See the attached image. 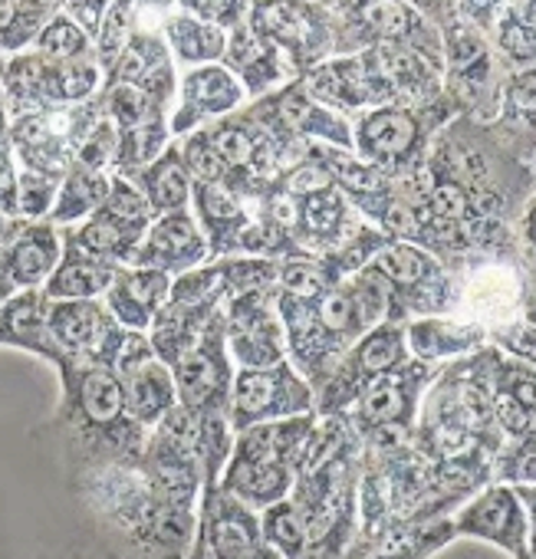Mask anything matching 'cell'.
Segmentation results:
<instances>
[{"mask_svg":"<svg viewBox=\"0 0 536 559\" xmlns=\"http://www.w3.org/2000/svg\"><path fill=\"white\" fill-rule=\"evenodd\" d=\"M234 369H274L287 362V336L277 317V287L247 290L221 307Z\"/></svg>","mask_w":536,"mask_h":559,"instance_id":"7","label":"cell"},{"mask_svg":"<svg viewBox=\"0 0 536 559\" xmlns=\"http://www.w3.org/2000/svg\"><path fill=\"white\" fill-rule=\"evenodd\" d=\"M260 543L281 552L284 559H303L310 546V526L303 510L287 497L274 507L260 510Z\"/></svg>","mask_w":536,"mask_h":559,"instance_id":"28","label":"cell"},{"mask_svg":"<svg viewBox=\"0 0 536 559\" xmlns=\"http://www.w3.org/2000/svg\"><path fill=\"white\" fill-rule=\"evenodd\" d=\"M317 415L313 385L287 362L274 369H237L230 389V431L240 435L253 425Z\"/></svg>","mask_w":536,"mask_h":559,"instance_id":"5","label":"cell"},{"mask_svg":"<svg viewBox=\"0 0 536 559\" xmlns=\"http://www.w3.org/2000/svg\"><path fill=\"white\" fill-rule=\"evenodd\" d=\"M17 158H14V148L11 145H0V214L4 217H17Z\"/></svg>","mask_w":536,"mask_h":559,"instance_id":"41","label":"cell"},{"mask_svg":"<svg viewBox=\"0 0 536 559\" xmlns=\"http://www.w3.org/2000/svg\"><path fill=\"white\" fill-rule=\"evenodd\" d=\"M109 559H188L198 507L155 490L139 464L103 467L70 480Z\"/></svg>","mask_w":536,"mask_h":559,"instance_id":"1","label":"cell"},{"mask_svg":"<svg viewBox=\"0 0 536 559\" xmlns=\"http://www.w3.org/2000/svg\"><path fill=\"white\" fill-rule=\"evenodd\" d=\"M221 67L237 76L247 99H263L284 90L290 80H297L287 57L271 40H263L257 31H250L247 24L227 34V50H224Z\"/></svg>","mask_w":536,"mask_h":559,"instance_id":"15","label":"cell"},{"mask_svg":"<svg viewBox=\"0 0 536 559\" xmlns=\"http://www.w3.org/2000/svg\"><path fill=\"white\" fill-rule=\"evenodd\" d=\"M60 234H63V247L80 250L96 260H106V263H116V266H126L132 260L135 247L142 243L145 227H135V224L116 217L112 211L99 207L86 221L63 227Z\"/></svg>","mask_w":536,"mask_h":559,"instance_id":"20","label":"cell"},{"mask_svg":"<svg viewBox=\"0 0 536 559\" xmlns=\"http://www.w3.org/2000/svg\"><path fill=\"white\" fill-rule=\"evenodd\" d=\"M47 333L57 349V362L67 359L90 369H116L129 343V333L116 323L103 300H47Z\"/></svg>","mask_w":536,"mask_h":559,"instance_id":"6","label":"cell"},{"mask_svg":"<svg viewBox=\"0 0 536 559\" xmlns=\"http://www.w3.org/2000/svg\"><path fill=\"white\" fill-rule=\"evenodd\" d=\"M191 214H194L198 227L207 237L211 260L240 257V237L250 227L253 211L237 194H230L221 185L194 181V188H191Z\"/></svg>","mask_w":536,"mask_h":559,"instance_id":"18","label":"cell"},{"mask_svg":"<svg viewBox=\"0 0 536 559\" xmlns=\"http://www.w3.org/2000/svg\"><path fill=\"white\" fill-rule=\"evenodd\" d=\"M520 290H516V276L503 266H493V270H480L474 280H471V290H467V300L471 307L484 310V313H503L516 304Z\"/></svg>","mask_w":536,"mask_h":559,"instance_id":"35","label":"cell"},{"mask_svg":"<svg viewBox=\"0 0 536 559\" xmlns=\"http://www.w3.org/2000/svg\"><path fill=\"white\" fill-rule=\"evenodd\" d=\"M57 194H60V181L21 168V175H17V217L21 221H47L53 204H57Z\"/></svg>","mask_w":536,"mask_h":559,"instance_id":"38","label":"cell"},{"mask_svg":"<svg viewBox=\"0 0 536 559\" xmlns=\"http://www.w3.org/2000/svg\"><path fill=\"white\" fill-rule=\"evenodd\" d=\"M139 31V8L135 4H109L99 37L93 40V57L103 70V76L116 67V60L122 57V50L129 47L132 34Z\"/></svg>","mask_w":536,"mask_h":559,"instance_id":"30","label":"cell"},{"mask_svg":"<svg viewBox=\"0 0 536 559\" xmlns=\"http://www.w3.org/2000/svg\"><path fill=\"white\" fill-rule=\"evenodd\" d=\"M234 362L227 353L224 317L217 313L201 340L171 366L178 405L201 425V421H230V389H234Z\"/></svg>","mask_w":536,"mask_h":559,"instance_id":"4","label":"cell"},{"mask_svg":"<svg viewBox=\"0 0 536 559\" xmlns=\"http://www.w3.org/2000/svg\"><path fill=\"white\" fill-rule=\"evenodd\" d=\"M53 369L60 376V408L44 431L57 438L70 480L103 467L139 464L148 431L129 418L116 372L67 359Z\"/></svg>","mask_w":536,"mask_h":559,"instance_id":"2","label":"cell"},{"mask_svg":"<svg viewBox=\"0 0 536 559\" xmlns=\"http://www.w3.org/2000/svg\"><path fill=\"white\" fill-rule=\"evenodd\" d=\"M171 294V276L145 266H119L103 297L106 310L126 333H148Z\"/></svg>","mask_w":536,"mask_h":559,"instance_id":"16","label":"cell"},{"mask_svg":"<svg viewBox=\"0 0 536 559\" xmlns=\"http://www.w3.org/2000/svg\"><path fill=\"white\" fill-rule=\"evenodd\" d=\"M507 103L513 109L516 119H526V122H536V70L529 73H520L510 90H507Z\"/></svg>","mask_w":536,"mask_h":559,"instance_id":"42","label":"cell"},{"mask_svg":"<svg viewBox=\"0 0 536 559\" xmlns=\"http://www.w3.org/2000/svg\"><path fill=\"white\" fill-rule=\"evenodd\" d=\"M247 106V93L237 83L230 70L221 63L214 67H194L178 76V96L168 116V132L171 142L188 139L198 129H207Z\"/></svg>","mask_w":536,"mask_h":559,"instance_id":"9","label":"cell"},{"mask_svg":"<svg viewBox=\"0 0 536 559\" xmlns=\"http://www.w3.org/2000/svg\"><path fill=\"white\" fill-rule=\"evenodd\" d=\"M0 346L24 349L50 366L57 362V349L47 333V297L44 290H21L0 307Z\"/></svg>","mask_w":536,"mask_h":559,"instance_id":"22","label":"cell"},{"mask_svg":"<svg viewBox=\"0 0 536 559\" xmlns=\"http://www.w3.org/2000/svg\"><path fill=\"white\" fill-rule=\"evenodd\" d=\"M526 237H529V243L536 247V204H533L529 214H526Z\"/></svg>","mask_w":536,"mask_h":559,"instance_id":"46","label":"cell"},{"mask_svg":"<svg viewBox=\"0 0 536 559\" xmlns=\"http://www.w3.org/2000/svg\"><path fill=\"white\" fill-rule=\"evenodd\" d=\"M178 8L184 14L217 27V31H224V34L237 31L250 17V4H237V0H230V4H227V0H201V4H178Z\"/></svg>","mask_w":536,"mask_h":559,"instance_id":"39","label":"cell"},{"mask_svg":"<svg viewBox=\"0 0 536 559\" xmlns=\"http://www.w3.org/2000/svg\"><path fill=\"white\" fill-rule=\"evenodd\" d=\"M106 8L109 4H96V0H73V4H60V11L90 37L96 40L99 37V27H103V17H106Z\"/></svg>","mask_w":536,"mask_h":559,"instance_id":"43","label":"cell"},{"mask_svg":"<svg viewBox=\"0 0 536 559\" xmlns=\"http://www.w3.org/2000/svg\"><path fill=\"white\" fill-rule=\"evenodd\" d=\"M129 181L139 188V194L145 198V204L152 207L155 217L191 207V188H194V181H191V175L184 168V158H181L178 142H171L148 168L135 171Z\"/></svg>","mask_w":536,"mask_h":559,"instance_id":"24","label":"cell"},{"mask_svg":"<svg viewBox=\"0 0 536 559\" xmlns=\"http://www.w3.org/2000/svg\"><path fill=\"white\" fill-rule=\"evenodd\" d=\"M474 343V333L464 326H451L444 320H421L408 326V346L418 359H441L461 353Z\"/></svg>","mask_w":536,"mask_h":559,"instance_id":"32","label":"cell"},{"mask_svg":"<svg viewBox=\"0 0 536 559\" xmlns=\"http://www.w3.org/2000/svg\"><path fill=\"white\" fill-rule=\"evenodd\" d=\"M116 148H119V132L116 126L106 119V112L96 119V126L80 139L76 152H73V165L90 168V171H106L112 175L116 165Z\"/></svg>","mask_w":536,"mask_h":559,"instance_id":"36","label":"cell"},{"mask_svg":"<svg viewBox=\"0 0 536 559\" xmlns=\"http://www.w3.org/2000/svg\"><path fill=\"white\" fill-rule=\"evenodd\" d=\"M162 37L171 50L175 67L194 70V67H214L224 60L227 50V34L184 14L178 4L165 8V21H162Z\"/></svg>","mask_w":536,"mask_h":559,"instance_id":"23","label":"cell"},{"mask_svg":"<svg viewBox=\"0 0 536 559\" xmlns=\"http://www.w3.org/2000/svg\"><path fill=\"white\" fill-rule=\"evenodd\" d=\"M507 346L520 356H526L529 362H536V330L533 326H520L507 333Z\"/></svg>","mask_w":536,"mask_h":559,"instance_id":"44","label":"cell"},{"mask_svg":"<svg viewBox=\"0 0 536 559\" xmlns=\"http://www.w3.org/2000/svg\"><path fill=\"white\" fill-rule=\"evenodd\" d=\"M116 263L86 257L80 250L63 247V257L57 263V270L50 273V280L44 284V297L50 304H67V300H103L112 276H116Z\"/></svg>","mask_w":536,"mask_h":559,"instance_id":"25","label":"cell"},{"mask_svg":"<svg viewBox=\"0 0 536 559\" xmlns=\"http://www.w3.org/2000/svg\"><path fill=\"white\" fill-rule=\"evenodd\" d=\"M211 260V247L204 230L198 227L191 207L188 211H175V214H162L152 221V227L145 230L142 243L135 247L129 266H145V270H158L168 273L171 280L198 270Z\"/></svg>","mask_w":536,"mask_h":559,"instance_id":"11","label":"cell"},{"mask_svg":"<svg viewBox=\"0 0 536 559\" xmlns=\"http://www.w3.org/2000/svg\"><path fill=\"white\" fill-rule=\"evenodd\" d=\"M457 533L467 536H480L490 539L497 546H503L507 552H513L516 559H526V536H529V523L523 513L520 497L510 487H490L484 490L474 503H467L457 513Z\"/></svg>","mask_w":536,"mask_h":559,"instance_id":"17","label":"cell"},{"mask_svg":"<svg viewBox=\"0 0 536 559\" xmlns=\"http://www.w3.org/2000/svg\"><path fill=\"white\" fill-rule=\"evenodd\" d=\"M109 188H112V175L106 171H90V168H80L73 165L67 171V178L60 181V194H57V204L50 211V224L53 227H73L80 221H86L90 214H96L106 198H109Z\"/></svg>","mask_w":536,"mask_h":559,"instance_id":"26","label":"cell"},{"mask_svg":"<svg viewBox=\"0 0 536 559\" xmlns=\"http://www.w3.org/2000/svg\"><path fill=\"white\" fill-rule=\"evenodd\" d=\"M11 227H14V217H4V214H0V247H4V240L11 237Z\"/></svg>","mask_w":536,"mask_h":559,"instance_id":"47","label":"cell"},{"mask_svg":"<svg viewBox=\"0 0 536 559\" xmlns=\"http://www.w3.org/2000/svg\"><path fill=\"white\" fill-rule=\"evenodd\" d=\"M372 270L385 280L389 287H402V290H425L428 280L438 273L434 260L412 247V243H389L372 257Z\"/></svg>","mask_w":536,"mask_h":559,"instance_id":"29","label":"cell"},{"mask_svg":"<svg viewBox=\"0 0 536 559\" xmlns=\"http://www.w3.org/2000/svg\"><path fill=\"white\" fill-rule=\"evenodd\" d=\"M405 412H408V395L395 379H379L359 399V418L372 431H379L385 425H402Z\"/></svg>","mask_w":536,"mask_h":559,"instance_id":"33","label":"cell"},{"mask_svg":"<svg viewBox=\"0 0 536 559\" xmlns=\"http://www.w3.org/2000/svg\"><path fill=\"white\" fill-rule=\"evenodd\" d=\"M313 428L317 415H300L287 421L253 425L234 435V451L217 487L257 513L287 500Z\"/></svg>","mask_w":536,"mask_h":559,"instance_id":"3","label":"cell"},{"mask_svg":"<svg viewBox=\"0 0 536 559\" xmlns=\"http://www.w3.org/2000/svg\"><path fill=\"white\" fill-rule=\"evenodd\" d=\"M204 559H243L260 543V513L230 497L221 487L201 490L198 503V536Z\"/></svg>","mask_w":536,"mask_h":559,"instance_id":"10","label":"cell"},{"mask_svg":"<svg viewBox=\"0 0 536 559\" xmlns=\"http://www.w3.org/2000/svg\"><path fill=\"white\" fill-rule=\"evenodd\" d=\"M60 257H63V234L50 221H14L11 237L0 247V266H4L17 294L44 290Z\"/></svg>","mask_w":536,"mask_h":559,"instance_id":"14","label":"cell"},{"mask_svg":"<svg viewBox=\"0 0 536 559\" xmlns=\"http://www.w3.org/2000/svg\"><path fill=\"white\" fill-rule=\"evenodd\" d=\"M326 8H307V4H250L247 27L257 31L263 40H271L290 63L294 76H303L310 67H317L320 34L323 24L317 21Z\"/></svg>","mask_w":536,"mask_h":559,"instance_id":"13","label":"cell"},{"mask_svg":"<svg viewBox=\"0 0 536 559\" xmlns=\"http://www.w3.org/2000/svg\"><path fill=\"white\" fill-rule=\"evenodd\" d=\"M243 559H284V556H281V552H274L271 546H257V549H253L250 556H243Z\"/></svg>","mask_w":536,"mask_h":559,"instance_id":"45","label":"cell"},{"mask_svg":"<svg viewBox=\"0 0 536 559\" xmlns=\"http://www.w3.org/2000/svg\"><path fill=\"white\" fill-rule=\"evenodd\" d=\"M277 290L294 300H320L330 290V270L320 263V257H300L281 263Z\"/></svg>","mask_w":536,"mask_h":559,"instance_id":"34","label":"cell"},{"mask_svg":"<svg viewBox=\"0 0 536 559\" xmlns=\"http://www.w3.org/2000/svg\"><path fill=\"white\" fill-rule=\"evenodd\" d=\"M356 17H362V27L372 31L382 44H398L415 27V11L405 4H362L349 8Z\"/></svg>","mask_w":536,"mask_h":559,"instance_id":"37","label":"cell"},{"mask_svg":"<svg viewBox=\"0 0 536 559\" xmlns=\"http://www.w3.org/2000/svg\"><path fill=\"white\" fill-rule=\"evenodd\" d=\"M503 14H507V21H503V27H500V47H503L513 60H520V63L536 60V31L526 27L523 21H516L507 8H503Z\"/></svg>","mask_w":536,"mask_h":559,"instance_id":"40","label":"cell"},{"mask_svg":"<svg viewBox=\"0 0 536 559\" xmlns=\"http://www.w3.org/2000/svg\"><path fill=\"white\" fill-rule=\"evenodd\" d=\"M60 11V4H27V0H4L0 4V57L27 53L40 31L50 24V17Z\"/></svg>","mask_w":536,"mask_h":559,"instance_id":"27","label":"cell"},{"mask_svg":"<svg viewBox=\"0 0 536 559\" xmlns=\"http://www.w3.org/2000/svg\"><path fill=\"white\" fill-rule=\"evenodd\" d=\"M112 372H116V379L122 385L126 412L139 428L152 431L168 412L178 408L175 376L155 356L145 333H129V343H126V349H122Z\"/></svg>","mask_w":536,"mask_h":559,"instance_id":"8","label":"cell"},{"mask_svg":"<svg viewBox=\"0 0 536 559\" xmlns=\"http://www.w3.org/2000/svg\"><path fill=\"white\" fill-rule=\"evenodd\" d=\"M103 86H132L145 93L152 103L171 109L178 96V67L171 60V50L162 37V31H148L139 24L129 47L116 60V67L106 73Z\"/></svg>","mask_w":536,"mask_h":559,"instance_id":"12","label":"cell"},{"mask_svg":"<svg viewBox=\"0 0 536 559\" xmlns=\"http://www.w3.org/2000/svg\"><path fill=\"white\" fill-rule=\"evenodd\" d=\"M402 359H405V336H402L395 326H379V330H372V333L359 343V349L353 353V369L343 372V376H336V379H330V385L323 389V399H320L317 412H320L323 418H336V412H340V405L346 402L349 385H353L356 376H366V379H369V376H382V372L402 366Z\"/></svg>","mask_w":536,"mask_h":559,"instance_id":"21","label":"cell"},{"mask_svg":"<svg viewBox=\"0 0 536 559\" xmlns=\"http://www.w3.org/2000/svg\"><path fill=\"white\" fill-rule=\"evenodd\" d=\"M418 139H421L418 116L408 109H398V106H385V109H376L359 119L353 145L359 148L362 162H369L382 171L385 165H398L402 158H408L415 152Z\"/></svg>","mask_w":536,"mask_h":559,"instance_id":"19","label":"cell"},{"mask_svg":"<svg viewBox=\"0 0 536 559\" xmlns=\"http://www.w3.org/2000/svg\"><path fill=\"white\" fill-rule=\"evenodd\" d=\"M34 53H40L50 63H73V60H90L93 57V40L63 14L57 11L50 17V24L40 31Z\"/></svg>","mask_w":536,"mask_h":559,"instance_id":"31","label":"cell"}]
</instances>
